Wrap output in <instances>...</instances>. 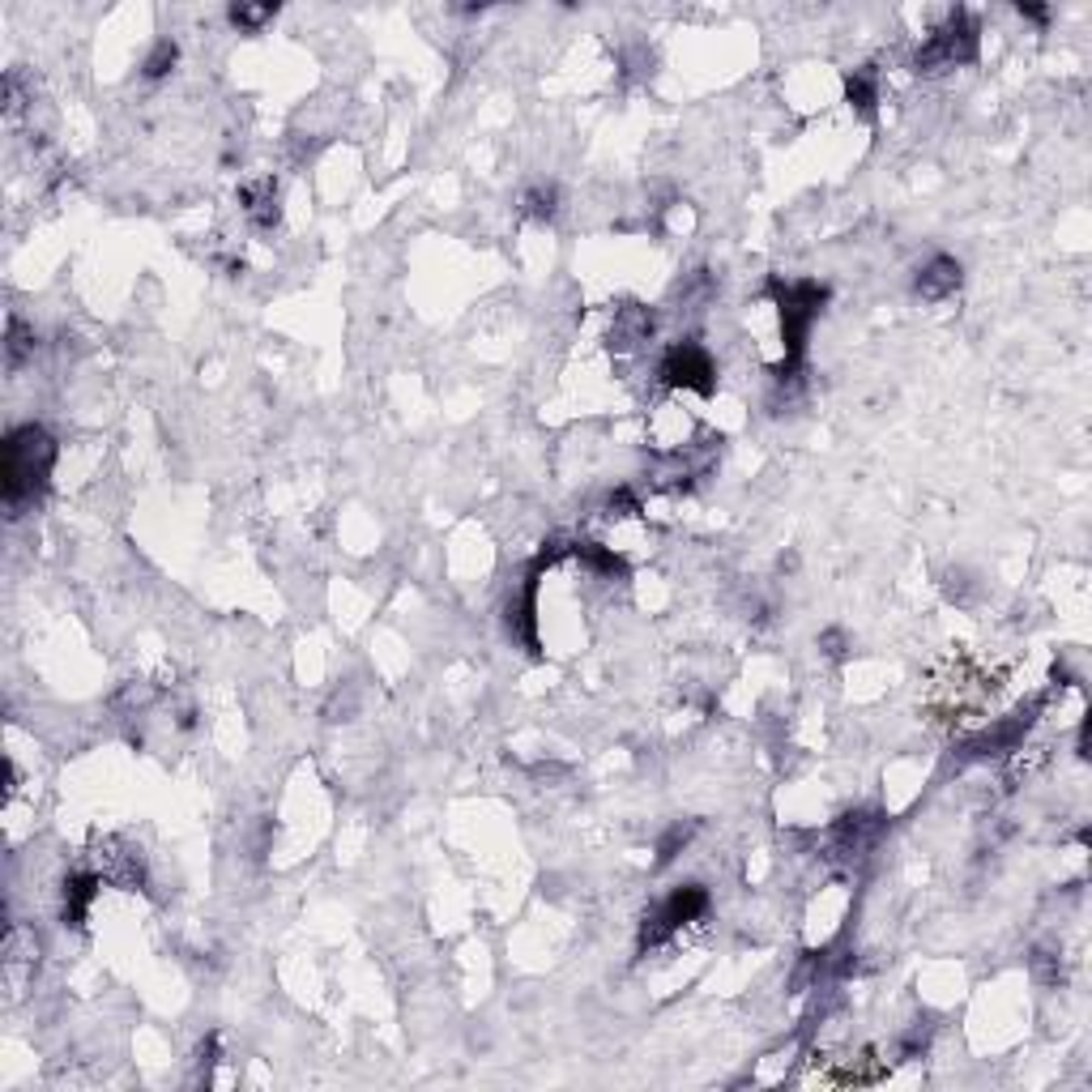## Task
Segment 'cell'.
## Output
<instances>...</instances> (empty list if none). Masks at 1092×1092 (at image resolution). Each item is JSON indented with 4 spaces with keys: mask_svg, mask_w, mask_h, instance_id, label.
Returning a JSON list of instances; mask_svg holds the SVG:
<instances>
[{
    "mask_svg": "<svg viewBox=\"0 0 1092 1092\" xmlns=\"http://www.w3.org/2000/svg\"><path fill=\"white\" fill-rule=\"evenodd\" d=\"M56 465V440L39 422H21L4 435V508L21 517L26 504H39Z\"/></svg>",
    "mask_w": 1092,
    "mask_h": 1092,
    "instance_id": "1",
    "label": "cell"
},
{
    "mask_svg": "<svg viewBox=\"0 0 1092 1092\" xmlns=\"http://www.w3.org/2000/svg\"><path fill=\"white\" fill-rule=\"evenodd\" d=\"M705 913H709V888H701V883H679L671 896H662V901L645 913L636 948H641V952H653V948L671 943L683 926L701 922Z\"/></svg>",
    "mask_w": 1092,
    "mask_h": 1092,
    "instance_id": "2",
    "label": "cell"
},
{
    "mask_svg": "<svg viewBox=\"0 0 1092 1092\" xmlns=\"http://www.w3.org/2000/svg\"><path fill=\"white\" fill-rule=\"evenodd\" d=\"M978 60V26L969 13H952L948 26H939L913 56L918 73H948Z\"/></svg>",
    "mask_w": 1092,
    "mask_h": 1092,
    "instance_id": "3",
    "label": "cell"
},
{
    "mask_svg": "<svg viewBox=\"0 0 1092 1092\" xmlns=\"http://www.w3.org/2000/svg\"><path fill=\"white\" fill-rule=\"evenodd\" d=\"M883 832H888V815H883V811H871V806L849 811V815H841V819L828 828V858L853 866V862H862V858L875 853V845L883 841Z\"/></svg>",
    "mask_w": 1092,
    "mask_h": 1092,
    "instance_id": "4",
    "label": "cell"
},
{
    "mask_svg": "<svg viewBox=\"0 0 1092 1092\" xmlns=\"http://www.w3.org/2000/svg\"><path fill=\"white\" fill-rule=\"evenodd\" d=\"M658 375H662V384L666 388H688V393H701V397H709L713 388H718V364H713V355L701 347V342H675L666 355H662V367H658Z\"/></svg>",
    "mask_w": 1092,
    "mask_h": 1092,
    "instance_id": "5",
    "label": "cell"
},
{
    "mask_svg": "<svg viewBox=\"0 0 1092 1092\" xmlns=\"http://www.w3.org/2000/svg\"><path fill=\"white\" fill-rule=\"evenodd\" d=\"M538 576H542V572L529 568L525 585L508 598V615H504L508 636H517L525 649H538Z\"/></svg>",
    "mask_w": 1092,
    "mask_h": 1092,
    "instance_id": "6",
    "label": "cell"
},
{
    "mask_svg": "<svg viewBox=\"0 0 1092 1092\" xmlns=\"http://www.w3.org/2000/svg\"><path fill=\"white\" fill-rule=\"evenodd\" d=\"M98 888H103L98 871H73L64 879V888H60V918H64V926H81L86 922V913L98 901Z\"/></svg>",
    "mask_w": 1092,
    "mask_h": 1092,
    "instance_id": "7",
    "label": "cell"
},
{
    "mask_svg": "<svg viewBox=\"0 0 1092 1092\" xmlns=\"http://www.w3.org/2000/svg\"><path fill=\"white\" fill-rule=\"evenodd\" d=\"M240 205L248 214V222L257 231H274L278 218H282V197H278V184L274 180H252L240 188Z\"/></svg>",
    "mask_w": 1092,
    "mask_h": 1092,
    "instance_id": "8",
    "label": "cell"
},
{
    "mask_svg": "<svg viewBox=\"0 0 1092 1092\" xmlns=\"http://www.w3.org/2000/svg\"><path fill=\"white\" fill-rule=\"evenodd\" d=\"M960 278H965L960 261H956V257H948V252H939V257H930V261L918 270L913 287H918V295H922V299H948V295H956V291H960Z\"/></svg>",
    "mask_w": 1092,
    "mask_h": 1092,
    "instance_id": "9",
    "label": "cell"
},
{
    "mask_svg": "<svg viewBox=\"0 0 1092 1092\" xmlns=\"http://www.w3.org/2000/svg\"><path fill=\"white\" fill-rule=\"evenodd\" d=\"M653 338V312L649 308H624L615 317V329H611V347L628 351V347H641Z\"/></svg>",
    "mask_w": 1092,
    "mask_h": 1092,
    "instance_id": "10",
    "label": "cell"
},
{
    "mask_svg": "<svg viewBox=\"0 0 1092 1092\" xmlns=\"http://www.w3.org/2000/svg\"><path fill=\"white\" fill-rule=\"evenodd\" d=\"M572 559H576L581 568H589L594 576H606V581L628 576L624 555H615V551H611V547H602V542H572Z\"/></svg>",
    "mask_w": 1092,
    "mask_h": 1092,
    "instance_id": "11",
    "label": "cell"
},
{
    "mask_svg": "<svg viewBox=\"0 0 1092 1092\" xmlns=\"http://www.w3.org/2000/svg\"><path fill=\"white\" fill-rule=\"evenodd\" d=\"M845 98H849L853 111L871 116L875 103H879V77H875V68H853V73L845 77Z\"/></svg>",
    "mask_w": 1092,
    "mask_h": 1092,
    "instance_id": "12",
    "label": "cell"
},
{
    "mask_svg": "<svg viewBox=\"0 0 1092 1092\" xmlns=\"http://www.w3.org/2000/svg\"><path fill=\"white\" fill-rule=\"evenodd\" d=\"M34 347H39V338H34V329L26 325V321H9V338H4V359H9V371H17V367L26 364V359H34Z\"/></svg>",
    "mask_w": 1092,
    "mask_h": 1092,
    "instance_id": "13",
    "label": "cell"
},
{
    "mask_svg": "<svg viewBox=\"0 0 1092 1092\" xmlns=\"http://www.w3.org/2000/svg\"><path fill=\"white\" fill-rule=\"evenodd\" d=\"M175 60H180V47H175L171 39H158V43L150 47V56H145L141 73H145L150 81H158V77H167V73L175 68Z\"/></svg>",
    "mask_w": 1092,
    "mask_h": 1092,
    "instance_id": "14",
    "label": "cell"
},
{
    "mask_svg": "<svg viewBox=\"0 0 1092 1092\" xmlns=\"http://www.w3.org/2000/svg\"><path fill=\"white\" fill-rule=\"evenodd\" d=\"M227 17H231V26H240V30H261L265 21L278 17V4H231Z\"/></svg>",
    "mask_w": 1092,
    "mask_h": 1092,
    "instance_id": "15",
    "label": "cell"
},
{
    "mask_svg": "<svg viewBox=\"0 0 1092 1092\" xmlns=\"http://www.w3.org/2000/svg\"><path fill=\"white\" fill-rule=\"evenodd\" d=\"M555 205H559V193L551 188V184H538V188H529L525 193V214H534V218H555Z\"/></svg>",
    "mask_w": 1092,
    "mask_h": 1092,
    "instance_id": "16",
    "label": "cell"
},
{
    "mask_svg": "<svg viewBox=\"0 0 1092 1092\" xmlns=\"http://www.w3.org/2000/svg\"><path fill=\"white\" fill-rule=\"evenodd\" d=\"M692 832H696V824H675L666 836H662V845H658V862L666 866L671 858H679L683 849H688V841H692Z\"/></svg>",
    "mask_w": 1092,
    "mask_h": 1092,
    "instance_id": "17",
    "label": "cell"
},
{
    "mask_svg": "<svg viewBox=\"0 0 1092 1092\" xmlns=\"http://www.w3.org/2000/svg\"><path fill=\"white\" fill-rule=\"evenodd\" d=\"M641 512V495L632 491V487H615L611 495H606V517H636Z\"/></svg>",
    "mask_w": 1092,
    "mask_h": 1092,
    "instance_id": "18",
    "label": "cell"
},
{
    "mask_svg": "<svg viewBox=\"0 0 1092 1092\" xmlns=\"http://www.w3.org/2000/svg\"><path fill=\"white\" fill-rule=\"evenodd\" d=\"M819 645H824V653H828V658H845V632H836V628H832V632H824V636H819Z\"/></svg>",
    "mask_w": 1092,
    "mask_h": 1092,
    "instance_id": "19",
    "label": "cell"
}]
</instances>
